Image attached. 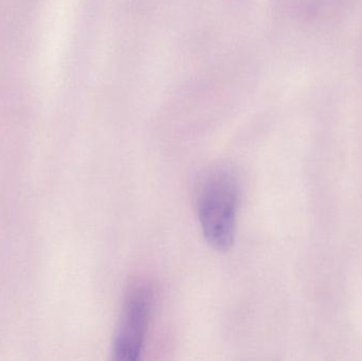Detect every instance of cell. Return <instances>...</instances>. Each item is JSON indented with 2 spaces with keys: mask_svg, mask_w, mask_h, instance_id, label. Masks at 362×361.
Listing matches in <instances>:
<instances>
[{
  "mask_svg": "<svg viewBox=\"0 0 362 361\" xmlns=\"http://www.w3.org/2000/svg\"><path fill=\"white\" fill-rule=\"evenodd\" d=\"M240 188L229 167L209 172L198 190L196 209L206 241L218 251H228L235 239Z\"/></svg>",
  "mask_w": 362,
  "mask_h": 361,
  "instance_id": "obj_1",
  "label": "cell"
},
{
  "mask_svg": "<svg viewBox=\"0 0 362 361\" xmlns=\"http://www.w3.org/2000/svg\"><path fill=\"white\" fill-rule=\"evenodd\" d=\"M153 292L146 284H137L127 292L114 341L115 360H140L152 315Z\"/></svg>",
  "mask_w": 362,
  "mask_h": 361,
  "instance_id": "obj_2",
  "label": "cell"
}]
</instances>
